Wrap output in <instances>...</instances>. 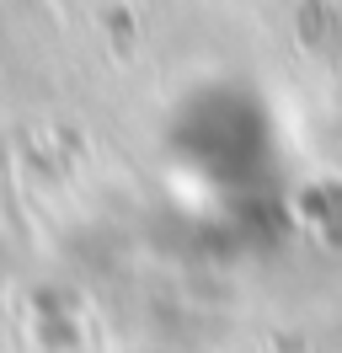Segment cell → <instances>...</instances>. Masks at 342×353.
Returning a JSON list of instances; mask_svg holds the SVG:
<instances>
[]
</instances>
